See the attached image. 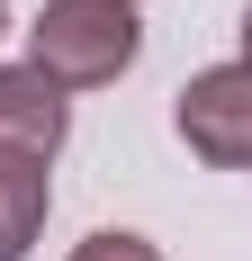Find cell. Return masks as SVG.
<instances>
[{
	"instance_id": "6da1fadb",
	"label": "cell",
	"mask_w": 252,
	"mask_h": 261,
	"mask_svg": "<svg viewBox=\"0 0 252 261\" xmlns=\"http://www.w3.org/2000/svg\"><path fill=\"white\" fill-rule=\"evenodd\" d=\"M144 54V27L126 0H45L27 18V63L72 99V90H108V81L135 72Z\"/></svg>"
},
{
	"instance_id": "7a4b0ae2",
	"label": "cell",
	"mask_w": 252,
	"mask_h": 261,
	"mask_svg": "<svg viewBox=\"0 0 252 261\" xmlns=\"http://www.w3.org/2000/svg\"><path fill=\"white\" fill-rule=\"evenodd\" d=\"M171 126L207 171H252V63L234 54V63L189 72L171 99Z\"/></svg>"
},
{
	"instance_id": "3957f363",
	"label": "cell",
	"mask_w": 252,
	"mask_h": 261,
	"mask_svg": "<svg viewBox=\"0 0 252 261\" xmlns=\"http://www.w3.org/2000/svg\"><path fill=\"white\" fill-rule=\"evenodd\" d=\"M63 135H72V99H63L36 63H0V153L54 162Z\"/></svg>"
},
{
	"instance_id": "277c9868",
	"label": "cell",
	"mask_w": 252,
	"mask_h": 261,
	"mask_svg": "<svg viewBox=\"0 0 252 261\" xmlns=\"http://www.w3.org/2000/svg\"><path fill=\"white\" fill-rule=\"evenodd\" d=\"M45 216H54V162L0 153V261H27V252H36Z\"/></svg>"
},
{
	"instance_id": "5b68a950",
	"label": "cell",
	"mask_w": 252,
	"mask_h": 261,
	"mask_svg": "<svg viewBox=\"0 0 252 261\" xmlns=\"http://www.w3.org/2000/svg\"><path fill=\"white\" fill-rule=\"evenodd\" d=\"M72 261H162V243L153 234H126V225H99V234H81Z\"/></svg>"
},
{
	"instance_id": "8992f818",
	"label": "cell",
	"mask_w": 252,
	"mask_h": 261,
	"mask_svg": "<svg viewBox=\"0 0 252 261\" xmlns=\"http://www.w3.org/2000/svg\"><path fill=\"white\" fill-rule=\"evenodd\" d=\"M234 36H243V63H252V0H243V27H234Z\"/></svg>"
},
{
	"instance_id": "52a82bcc",
	"label": "cell",
	"mask_w": 252,
	"mask_h": 261,
	"mask_svg": "<svg viewBox=\"0 0 252 261\" xmlns=\"http://www.w3.org/2000/svg\"><path fill=\"white\" fill-rule=\"evenodd\" d=\"M0 45H9V0H0Z\"/></svg>"
},
{
	"instance_id": "ba28073f",
	"label": "cell",
	"mask_w": 252,
	"mask_h": 261,
	"mask_svg": "<svg viewBox=\"0 0 252 261\" xmlns=\"http://www.w3.org/2000/svg\"><path fill=\"white\" fill-rule=\"evenodd\" d=\"M126 9H135V0H126Z\"/></svg>"
}]
</instances>
